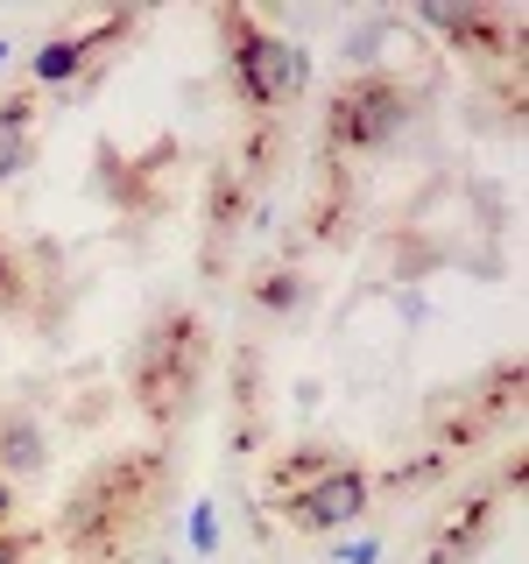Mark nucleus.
Masks as SVG:
<instances>
[{
    "label": "nucleus",
    "instance_id": "nucleus-13",
    "mask_svg": "<svg viewBox=\"0 0 529 564\" xmlns=\"http://www.w3.org/2000/svg\"><path fill=\"white\" fill-rule=\"evenodd\" d=\"M0 529H14V487L0 480Z\"/></svg>",
    "mask_w": 529,
    "mask_h": 564
},
{
    "label": "nucleus",
    "instance_id": "nucleus-8",
    "mask_svg": "<svg viewBox=\"0 0 529 564\" xmlns=\"http://www.w3.org/2000/svg\"><path fill=\"white\" fill-rule=\"evenodd\" d=\"M43 466H50L43 423L22 416V410H0V480H8V473H43Z\"/></svg>",
    "mask_w": 529,
    "mask_h": 564
},
{
    "label": "nucleus",
    "instance_id": "nucleus-4",
    "mask_svg": "<svg viewBox=\"0 0 529 564\" xmlns=\"http://www.w3.org/2000/svg\"><path fill=\"white\" fill-rule=\"evenodd\" d=\"M417 93L396 78V70H353V78L332 93L325 106V149L332 155H375L388 149L402 128H410Z\"/></svg>",
    "mask_w": 529,
    "mask_h": 564
},
{
    "label": "nucleus",
    "instance_id": "nucleus-10",
    "mask_svg": "<svg viewBox=\"0 0 529 564\" xmlns=\"http://www.w3.org/2000/svg\"><path fill=\"white\" fill-rule=\"evenodd\" d=\"M191 543H198V551H205V557H212V551H219V508H212V501L198 508V516H191Z\"/></svg>",
    "mask_w": 529,
    "mask_h": 564
},
{
    "label": "nucleus",
    "instance_id": "nucleus-12",
    "mask_svg": "<svg viewBox=\"0 0 529 564\" xmlns=\"http://www.w3.org/2000/svg\"><path fill=\"white\" fill-rule=\"evenodd\" d=\"M29 551L35 543L22 536V529H0V564H29Z\"/></svg>",
    "mask_w": 529,
    "mask_h": 564
},
{
    "label": "nucleus",
    "instance_id": "nucleus-14",
    "mask_svg": "<svg viewBox=\"0 0 529 564\" xmlns=\"http://www.w3.org/2000/svg\"><path fill=\"white\" fill-rule=\"evenodd\" d=\"M0 64H8V43H0Z\"/></svg>",
    "mask_w": 529,
    "mask_h": 564
},
{
    "label": "nucleus",
    "instance_id": "nucleus-5",
    "mask_svg": "<svg viewBox=\"0 0 529 564\" xmlns=\"http://www.w3.org/2000/svg\"><path fill=\"white\" fill-rule=\"evenodd\" d=\"M276 508H282V522H290V529H304V536H332V529L360 522L367 508H375V480H367L360 466H325L311 487L282 494Z\"/></svg>",
    "mask_w": 529,
    "mask_h": 564
},
{
    "label": "nucleus",
    "instance_id": "nucleus-6",
    "mask_svg": "<svg viewBox=\"0 0 529 564\" xmlns=\"http://www.w3.org/2000/svg\"><path fill=\"white\" fill-rule=\"evenodd\" d=\"M29 163H35V93L22 85V93L0 99V184L22 176Z\"/></svg>",
    "mask_w": 529,
    "mask_h": 564
},
{
    "label": "nucleus",
    "instance_id": "nucleus-9",
    "mask_svg": "<svg viewBox=\"0 0 529 564\" xmlns=\"http://www.w3.org/2000/svg\"><path fill=\"white\" fill-rule=\"evenodd\" d=\"M255 304H261V311H296V304H304V275L276 269V275H269V282L255 290Z\"/></svg>",
    "mask_w": 529,
    "mask_h": 564
},
{
    "label": "nucleus",
    "instance_id": "nucleus-2",
    "mask_svg": "<svg viewBox=\"0 0 529 564\" xmlns=\"http://www.w3.org/2000/svg\"><path fill=\"white\" fill-rule=\"evenodd\" d=\"M198 375H205V325H198V311L170 304L134 346V402L149 410V423L170 431L191 410V395H198Z\"/></svg>",
    "mask_w": 529,
    "mask_h": 564
},
{
    "label": "nucleus",
    "instance_id": "nucleus-11",
    "mask_svg": "<svg viewBox=\"0 0 529 564\" xmlns=\"http://www.w3.org/2000/svg\"><path fill=\"white\" fill-rule=\"evenodd\" d=\"M14 296H22V269H14L8 240H0V304H14Z\"/></svg>",
    "mask_w": 529,
    "mask_h": 564
},
{
    "label": "nucleus",
    "instance_id": "nucleus-1",
    "mask_svg": "<svg viewBox=\"0 0 529 564\" xmlns=\"http://www.w3.org/2000/svg\"><path fill=\"white\" fill-rule=\"evenodd\" d=\"M155 487H163V452H134V458H114V466L85 473L78 494L64 501V522L57 536L71 543V551H106V543H120L141 516H155Z\"/></svg>",
    "mask_w": 529,
    "mask_h": 564
},
{
    "label": "nucleus",
    "instance_id": "nucleus-7",
    "mask_svg": "<svg viewBox=\"0 0 529 564\" xmlns=\"http://www.w3.org/2000/svg\"><path fill=\"white\" fill-rule=\"evenodd\" d=\"M487 529H494V494H473V501H458V516L431 536L423 564H458V557H473V543H481Z\"/></svg>",
    "mask_w": 529,
    "mask_h": 564
},
{
    "label": "nucleus",
    "instance_id": "nucleus-3",
    "mask_svg": "<svg viewBox=\"0 0 529 564\" xmlns=\"http://www.w3.org/2000/svg\"><path fill=\"white\" fill-rule=\"evenodd\" d=\"M219 35H226V70H234L240 106H255V113H276V106L304 99L311 57H304L296 43L269 35L247 8H219Z\"/></svg>",
    "mask_w": 529,
    "mask_h": 564
}]
</instances>
